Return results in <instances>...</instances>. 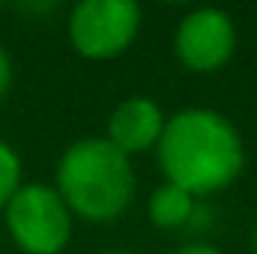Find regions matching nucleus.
<instances>
[{"label":"nucleus","instance_id":"obj_4","mask_svg":"<svg viewBox=\"0 0 257 254\" xmlns=\"http://www.w3.org/2000/svg\"><path fill=\"white\" fill-rule=\"evenodd\" d=\"M141 24V9L132 0H84L72 9L69 36L78 54L108 60L126 51Z\"/></svg>","mask_w":257,"mask_h":254},{"label":"nucleus","instance_id":"obj_6","mask_svg":"<svg viewBox=\"0 0 257 254\" xmlns=\"http://www.w3.org/2000/svg\"><path fill=\"white\" fill-rule=\"evenodd\" d=\"M162 129H165V120H162V111L156 102L128 99L111 114L108 141L128 156V153H141V150H150L153 144H159Z\"/></svg>","mask_w":257,"mask_h":254},{"label":"nucleus","instance_id":"obj_9","mask_svg":"<svg viewBox=\"0 0 257 254\" xmlns=\"http://www.w3.org/2000/svg\"><path fill=\"white\" fill-rule=\"evenodd\" d=\"M9 84H12V60H9L6 48L0 45V99H3V93L9 90Z\"/></svg>","mask_w":257,"mask_h":254},{"label":"nucleus","instance_id":"obj_2","mask_svg":"<svg viewBox=\"0 0 257 254\" xmlns=\"http://www.w3.org/2000/svg\"><path fill=\"white\" fill-rule=\"evenodd\" d=\"M57 191L69 212L111 221L128 206L135 191L128 156L108 138H84L66 150L57 165Z\"/></svg>","mask_w":257,"mask_h":254},{"label":"nucleus","instance_id":"obj_10","mask_svg":"<svg viewBox=\"0 0 257 254\" xmlns=\"http://www.w3.org/2000/svg\"><path fill=\"white\" fill-rule=\"evenodd\" d=\"M177 254H221V251H215L212 245H186V248H180Z\"/></svg>","mask_w":257,"mask_h":254},{"label":"nucleus","instance_id":"obj_8","mask_svg":"<svg viewBox=\"0 0 257 254\" xmlns=\"http://www.w3.org/2000/svg\"><path fill=\"white\" fill-rule=\"evenodd\" d=\"M18 189H21V162L15 150L0 141V209H6V203Z\"/></svg>","mask_w":257,"mask_h":254},{"label":"nucleus","instance_id":"obj_11","mask_svg":"<svg viewBox=\"0 0 257 254\" xmlns=\"http://www.w3.org/2000/svg\"><path fill=\"white\" fill-rule=\"evenodd\" d=\"M254 254H257V233H254Z\"/></svg>","mask_w":257,"mask_h":254},{"label":"nucleus","instance_id":"obj_1","mask_svg":"<svg viewBox=\"0 0 257 254\" xmlns=\"http://www.w3.org/2000/svg\"><path fill=\"white\" fill-rule=\"evenodd\" d=\"M159 162L168 183L189 194H206L227 186L242 171V144L221 114L189 108L174 114L159 138Z\"/></svg>","mask_w":257,"mask_h":254},{"label":"nucleus","instance_id":"obj_3","mask_svg":"<svg viewBox=\"0 0 257 254\" xmlns=\"http://www.w3.org/2000/svg\"><path fill=\"white\" fill-rule=\"evenodd\" d=\"M3 212L9 236L24 254H57L69 242L72 215L60 191L51 186H21Z\"/></svg>","mask_w":257,"mask_h":254},{"label":"nucleus","instance_id":"obj_12","mask_svg":"<svg viewBox=\"0 0 257 254\" xmlns=\"http://www.w3.org/2000/svg\"><path fill=\"white\" fill-rule=\"evenodd\" d=\"M114 254H123V251H114Z\"/></svg>","mask_w":257,"mask_h":254},{"label":"nucleus","instance_id":"obj_5","mask_svg":"<svg viewBox=\"0 0 257 254\" xmlns=\"http://www.w3.org/2000/svg\"><path fill=\"white\" fill-rule=\"evenodd\" d=\"M233 51V24L221 9H197L180 21L177 54L194 72H212Z\"/></svg>","mask_w":257,"mask_h":254},{"label":"nucleus","instance_id":"obj_7","mask_svg":"<svg viewBox=\"0 0 257 254\" xmlns=\"http://www.w3.org/2000/svg\"><path fill=\"white\" fill-rule=\"evenodd\" d=\"M194 215V197L186 189L165 183L153 191L150 197V218L159 227H183Z\"/></svg>","mask_w":257,"mask_h":254}]
</instances>
